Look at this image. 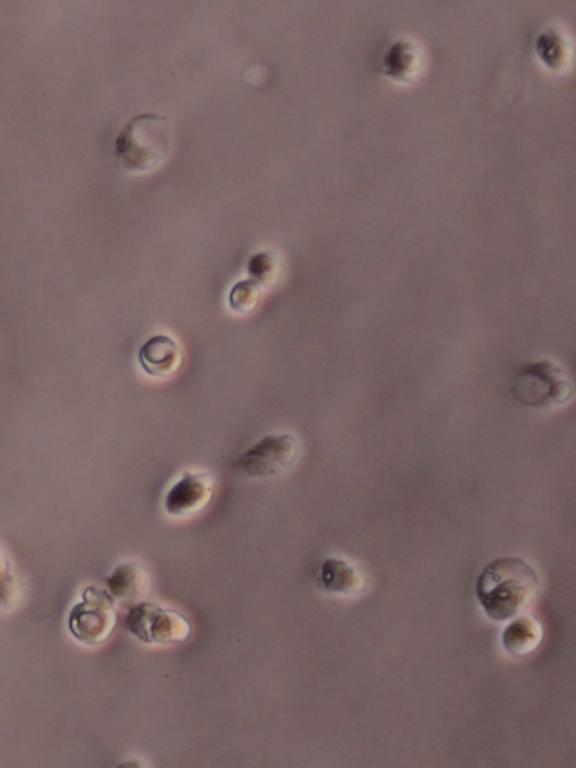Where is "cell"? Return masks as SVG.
<instances>
[{
	"instance_id": "3",
	"label": "cell",
	"mask_w": 576,
	"mask_h": 768,
	"mask_svg": "<svg viewBox=\"0 0 576 768\" xmlns=\"http://www.w3.org/2000/svg\"><path fill=\"white\" fill-rule=\"evenodd\" d=\"M299 444L291 434L268 435L240 454L236 470L255 480L273 479L285 475L295 465Z\"/></svg>"
},
{
	"instance_id": "13",
	"label": "cell",
	"mask_w": 576,
	"mask_h": 768,
	"mask_svg": "<svg viewBox=\"0 0 576 768\" xmlns=\"http://www.w3.org/2000/svg\"><path fill=\"white\" fill-rule=\"evenodd\" d=\"M248 272L250 275V279L262 289L270 287L278 281L280 265L273 255L268 253H259L250 259Z\"/></svg>"
},
{
	"instance_id": "8",
	"label": "cell",
	"mask_w": 576,
	"mask_h": 768,
	"mask_svg": "<svg viewBox=\"0 0 576 768\" xmlns=\"http://www.w3.org/2000/svg\"><path fill=\"white\" fill-rule=\"evenodd\" d=\"M178 342L167 335L149 338L139 350L138 360L144 373L155 379H168L181 364Z\"/></svg>"
},
{
	"instance_id": "6",
	"label": "cell",
	"mask_w": 576,
	"mask_h": 768,
	"mask_svg": "<svg viewBox=\"0 0 576 768\" xmlns=\"http://www.w3.org/2000/svg\"><path fill=\"white\" fill-rule=\"evenodd\" d=\"M215 479L210 473H186L167 491L165 512L173 517L193 516L210 503Z\"/></svg>"
},
{
	"instance_id": "5",
	"label": "cell",
	"mask_w": 576,
	"mask_h": 768,
	"mask_svg": "<svg viewBox=\"0 0 576 768\" xmlns=\"http://www.w3.org/2000/svg\"><path fill=\"white\" fill-rule=\"evenodd\" d=\"M126 626L138 640L148 644L178 643L186 641L191 633V627L181 614L144 601L130 609Z\"/></svg>"
},
{
	"instance_id": "11",
	"label": "cell",
	"mask_w": 576,
	"mask_h": 768,
	"mask_svg": "<svg viewBox=\"0 0 576 768\" xmlns=\"http://www.w3.org/2000/svg\"><path fill=\"white\" fill-rule=\"evenodd\" d=\"M324 587L334 594L350 595L361 590L363 579L348 561L330 558L321 568Z\"/></svg>"
},
{
	"instance_id": "9",
	"label": "cell",
	"mask_w": 576,
	"mask_h": 768,
	"mask_svg": "<svg viewBox=\"0 0 576 768\" xmlns=\"http://www.w3.org/2000/svg\"><path fill=\"white\" fill-rule=\"evenodd\" d=\"M109 594L115 601L128 604L143 602L152 587L148 569L139 562L129 561L115 568L106 579Z\"/></svg>"
},
{
	"instance_id": "14",
	"label": "cell",
	"mask_w": 576,
	"mask_h": 768,
	"mask_svg": "<svg viewBox=\"0 0 576 768\" xmlns=\"http://www.w3.org/2000/svg\"><path fill=\"white\" fill-rule=\"evenodd\" d=\"M260 293L261 288L251 279L240 281L230 292L228 304L237 314H249L256 309Z\"/></svg>"
},
{
	"instance_id": "2",
	"label": "cell",
	"mask_w": 576,
	"mask_h": 768,
	"mask_svg": "<svg viewBox=\"0 0 576 768\" xmlns=\"http://www.w3.org/2000/svg\"><path fill=\"white\" fill-rule=\"evenodd\" d=\"M172 135L164 115L139 114L121 130L115 149L130 172L146 173L160 167L168 158Z\"/></svg>"
},
{
	"instance_id": "4",
	"label": "cell",
	"mask_w": 576,
	"mask_h": 768,
	"mask_svg": "<svg viewBox=\"0 0 576 768\" xmlns=\"http://www.w3.org/2000/svg\"><path fill=\"white\" fill-rule=\"evenodd\" d=\"M117 622L115 600L108 591L96 586L84 591L82 602L71 608L68 617L70 633L87 645H98L106 641Z\"/></svg>"
},
{
	"instance_id": "12",
	"label": "cell",
	"mask_w": 576,
	"mask_h": 768,
	"mask_svg": "<svg viewBox=\"0 0 576 768\" xmlns=\"http://www.w3.org/2000/svg\"><path fill=\"white\" fill-rule=\"evenodd\" d=\"M21 592V583L8 554L0 548V610L15 605Z\"/></svg>"
},
{
	"instance_id": "1",
	"label": "cell",
	"mask_w": 576,
	"mask_h": 768,
	"mask_svg": "<svg viewBox=\"0 0 576 768\" xmlns=\"http://www.w3.org/2000/svg\"><path fill=\"white\" fill-rule=\"evenodd\" d=\"M539 590V575L525 560L515 557L491 561L477 581L479 602L494 621L517 617L530 606Z\"/></svg>"
},
{
	"instance_id": "7",
	"label": "cell",
	"mask_w": 576,
	"mask_h": 768,
	"mask_svg": "<svg viewBox=\"0 0 576 768\" xmlns=\"http://www.w3.org/2000/svg\"><path fill=\"white\" fill-rule=\"evenodd\" d=\"M517 392L522 403L543 407L563 402L567 396L568 384L552 363H534L520 375Z\"/></svg>"
},
{
	"instance_id": "10",
	"label": "cell",
	"mask_w": 576,
	"mask_h": 768,
	"mask_svg": "<svg viewBox=\"0 0 576 768\" xmlns=\"http://www.w3.org/2000/svg\"><path fill=\"white\" fill-rule=\"evenodd\" d=\"M544 637L542 625L531 617H522L507 627L503 643L514 656H527L540 647Z\"/></svg>"
}]
</instances>
